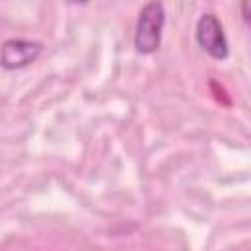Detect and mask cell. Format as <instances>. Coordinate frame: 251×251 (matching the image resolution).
Wrapping results in <instances>:
<instances>
[{
    "label": "cell",
    "instance_id": "obj_1",
    "mask_svg": "<svg viewBox=\"0 0 251 251\" xmlns=\"http://www.w3.org/2000/svg\"><path fill=\"white\" fill-rule=\"evenodd\" d=\"M163 25H165V8L161 2H147L143 4L137 24H135V33H133V45L135 51L141 55H151L159 49L161 45V35H163Z\"/></svg>",
    "mask_w": 251,
    "mask_h": 251
},
{
    "label": "cell",
    "instance_id": "obj_2",
    "mask_svg": "<svg viewBox=\"0 0 251 251\" xmlns=\"http://www.w3.org/2000/svg\"><path fill=\"white\" fill-rule=\"evenodd\" d=\"M196 41L202 51H206L212 59L222 61L227 57L229 47L224 33L222 22L214 14H202L196 24Z\"/></svg>",
    "mask_w": 251,
    "mask_h": 251
},
{
    "label": "cell",
    "instance_id": "obj_3",
    "mask_svg": "<svg viewBox=\"0 0 251 251\" xmlns=\"http://www.w3.org/2000/svg\"><path fill=\"white\" fill-rule=\"evenodd\" d=\"M41 55V43L31 39H8L0 47V65L6 71H16L31 65Z\"/></svg>",
    "mask_w": 251,
    "mask_h": 251
}]
</instances>
